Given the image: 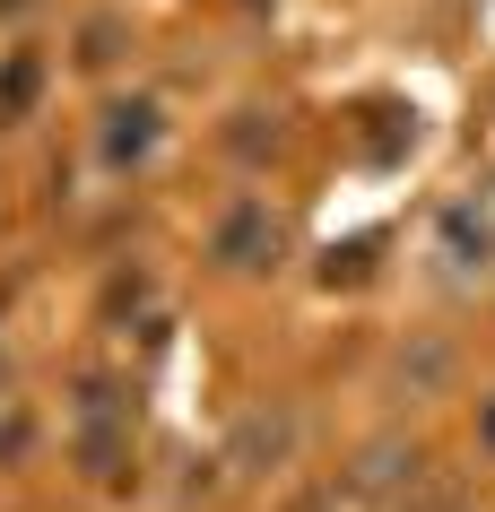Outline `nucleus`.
I'll return each mask as SVG.
<instances>
[{
	"instance_id": "1",
	"label": "nucleus",
	"mask_w": 495,
	"mask_h": 512,
	"mask_svg": "<svg viewBox=\"0 0 495 512\" xmlns=\"http://www.w3.org/2000/svg\"><path fill=\"white\" fill-rule=\"evenodd\" d=\"M270 243H278L270 209H261V200H244V209L218 226V243H209V252H218V270H252V261H270Z\"/></svg>"
},
{
	"instance_id": "2",
	"label": "nucleus",
	"mask_w": 495,
	"mask_h": 512,
	"mask_svg": "<svg viewBox=\"0 0 495 512\" xmlns=\"http://www.w3.org/2000/svg\"><path fill=\"white\" fill-rule=\"evenodd\" d=\"M148 148H157V105H131V113H113V122H105V157L113 165L148 157Z\"/></svg>"
},
{
	"instance_id": "3",
	"label": "nucleus",
	"mask_w": 495,
	"mask_h": 512,
	"mask_svg": "<svg viewBox=\"0 0 495 512\" xmlns=\"http://www.w3.org/2000/svg\"><path fill=\"white\" fill-rule=\"evenodd\" d=\"M287 443H296V426H287V417H244L235 460H244V469H261V460H287Z\"/></svg>"
},
{
	"instance_id": "4",
	"label": "nucleus",
	"mask_w": 495,
	"mask_h": 512,
	"mask_svg": "<svg viewBox=\"0 0 495 512\" xmlns=\"http://www.w3.org/2000/svg\"><path fill=\"white\" fill-rule=\"evenodd\" d=\"M478 443H487V452H495V408H487V417H478Z\"/></svg>"
}]
</instances>
